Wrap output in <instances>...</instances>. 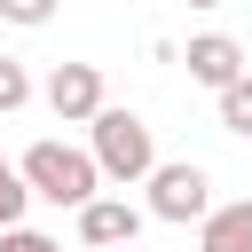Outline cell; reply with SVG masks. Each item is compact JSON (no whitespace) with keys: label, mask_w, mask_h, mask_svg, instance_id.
<instances>
[{"label":"cell","mask_w":252,"mask_h":252,"mask_svg":"<svg viewBox=\"0 0 252 252\" xmlns=\"http://www.w3.org/2000/svg\"><path fill=\"white\" fill-rule=\"evenodd\" d=\"M87 158H94V173L102 181H150V165H158V134H150V118L142 110H118V102H102L94 118H87Z\"/></svg>","instance_id":"6da1fadb"},{"label":"cell","mask_w":252,"mask_h":252,"mask_svg":"<svg viewBox=\"0 0 252 252\" xmlns=\"http://www.w3.org/2000/svg\"><path fill=\"white\" fill-rule=\"evenodd\" d=\"M16 173H24V189L39 197V205H63V213H79V205H94L102 197V173H94V158L79 150V142H32L24 158H16Z\"/></svg>","instance_id":"7a4b0ae2"},{"label":"cell","mask_w":252,"mask_h":252,"mask_svg":"<svg viewBox=\"0 0 252 252\" xmlns=\"http://www.w3.org/2000/svg\"><path fill=\"white\" fill-rule=\"evenodd\" d=\"M142 205H126V197H94V205H79V244H94V252H118V244H134L142 236Z\"/></svg>","instance_id":"5b68a950"},{"label":"cell","mask_w":252,"mask_h":252,"mask_svg":"<svg viewBox=\"0 0 252 252\" xmlns=\"http://www.w3.org/2000/svg\"><path fill=\"white\" fill-rule=\"evenodd\" d=\"M55 16V0H0V24H24V32H39Z\"/></svg>","instance_id":"8fae6325"},{"label":"cell","mask_w":252,"mask_h":252,"mask_svg":"<svg viewBox=\"0 0 252 252\" xmlns=\"http://www.w3.org/2000/svg\"><path fill=\"white\" fill-rule=\"evenodd\" d=\"M197 252H252V197L213 205V213L197 220Z\"/></svg>","instance_id":"52a82bcc"},{"label":"cell","mask_w":252,"mask_h":252,"mask_svg":"<svg viewBox=\"0 0 252 252\" xmlns=\"http://www.w3.org/2000/svg\"><path fill=\"white\" fill-rule=\"evenodd\" d=\"M213 102H220V126H228V134H236V142H252V71H244V79H236V87H220V94H213Z\"/></svg>","instance_id":"ba28073f"},{"label":"cell","mask_w":252,"mask_h":252,"mask_svg":"<svg viewBox=\"0 0 252 252\" xmlns=\"http://www.w3.org/2000/svg\"><path fill=\"white\" fill-rule=\"evenodd\" d=\"M24 205H32V189H24L16 158H0V228H24Z\"/></svg>","instance_id":"9c48e42d"},{"label":"cell","mask_w":252,"mask_h":252,"mask_svg":"<svg viewBox=\"0 0 252 252\" xmlns=\"http://www.w3.org/2000/svg\"><path fill=\"white\" fill-rule=\"evenodd\" d=\"M0 252H63L47 228H0Z\"/></svg>","instance_id":"7c38bea8"},{"label":"cell","mask_w":252,"mask_h":252,"mask_svg":"<svg viewBox=\"0 0 252 252\" xmlns=\"http://www.w3.org/2000/svg\"><path fill=\"white\" fill-rule=\"evenodd\" d=\"M189 8H220V0H189Z\"/></svg>","instance_id":"4fadbf2b"},{"label":"cell","mask_w":252,"mask_h":252,"mask_svg":"<svg viewBox=\"0 0 252 252\" xmlns=\"http://www.w3.org/2000/svg\"><path fill=\"white\" fill-rule=\"evenodd\" d=\"M24 102H32V79H24V63H16V55H0V118H8V110H24Z\"/></svg>","instance_id":"30bf717a"},{"label":"cell","mask_w":252,"mask_h":252,"mask_svg":"<svg viewBox=\"0 0 252 252\" xmlns=\"http://www.w3.org/2000/svg\"><path fill=\"white\" fill-rule=\"evenodd\" d=\"M181 63H189V79H197V87H213V94L244 79V47H236L228 32H197V39L181 47Z\"/></svg>","instance_id":"8992f818"},{"label":"cell","mask_w":252,"mask_h":252,"mask_svg":"<svg viewBox=\"0 0 252 252\" xmlns=\"http://www.w3.org/2000/svg\"><path fill=\"white\" fill-rule=\"evenodd\" d=\"M142 189H150V197H142V213H150V220H165V228H189V220H205V213H213V173H205L197 158H158Z\"/></svg>","instance_id":"3957f363"},{"label":"cell","mask_w":252,"mask_h":252,"mask_svg":"<svg viewBox=\"0 0 252 252\" xmlns=\"http://www.w3.org/2000/svg\"><path fill=\"white\" fill-rule=\"evenodd\" d=\"M39 94H47V110H55L63 126H87V118L102 110V71H94V63H55Z\"/></svg>","instance_id":"277c9868"}]
</instances>
